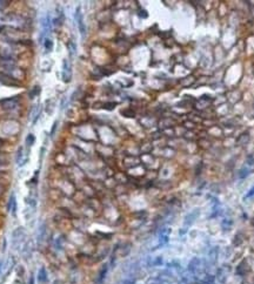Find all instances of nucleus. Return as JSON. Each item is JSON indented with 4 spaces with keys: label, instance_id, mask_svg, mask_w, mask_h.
Segmentation results:
<instances>
[{
    "label": "nucleus",
    "instance_id": "obj_1",
    "mask_svg": "<svg viewBox=\"0 0 254 284\" xmlns=\"http://www.w3.org/2000/svg\"><path fill=\"white\" fill-rule=\"evenodd\" d=\"M18 101L19 99H16V96L14 98H10V99H4V100L0 101V105L1 107L5 109V111H11V109H14L18 105Z\"/></svg>",
    "mask_w": 254,
    "mask_h": 284
},
{
    "label": "nucleus",
    "instance_id": "obj_2",
    "mask_svg": "<svg viewBox=\"0 0 254 284\" xmlns=\"http://www.w3.org/2000/svg\"><path fill=\"white\" fill-rule=\"evenodd\" d=\"M25 236V232L22 228H16L14 231L12 232V241H13V245H18L21 242L22 237Z\"/></svg>",
    "mask_w": 254,
    "mask_h": 284
},
{
    "label": "nucleus",
    "instance_id": "obj_3",
    "mask_svg": "<svg viewBox=\"0 0 254 284\" xmlns=\"http://www.w3.org/2000/svg\"><path fill=\"white\" fill-rule=\"evenodd\" d=\"M75 19H77V22H78V26H79V31L81 33V35L85 37V34H86V27H85L82 16L80 13V7H78L77 11H75Z\"/></svg>",
    "mask_w": 254,
    "mask_h": 284
},
{
    "label": "nucleus",
    "instance_id": "obj_4",
    "mask_svg": "<svg viewBox=\"0 0 254 284\" xmlns=\"http://www.w3.org/2000/svg\"><path fill=\"white\" fill-rule=\"evenodd\" d=\"M0 82L4 85H7V86H16V85H19L16 82V79H14L13 76L5 73H0Z\"/></svg>",
    "mask_w": 254,
    "mask_h": 284
},
{
    "label": "nucleus",
    "instance_id": "obj_5",
    "mask_svg": "<svg viewBox=\"0 0 254 284\" xmlns=\"http://www.w3.org/2000/svg\"><path fill=\"white\" fill-rule=\"evenodd\" d=\"M63 80L65 82H69L71 81V67L67 60H64L63 62Z\"/></svg>",
    "mask_w": 254,
    "mask_h": 284
},
{
    "label": "nucleus",
    "instance_id": "obj_6",
    "mask_svg": "<svg viewBox=\"0 0 254 284\" xmlns=\"http://www.w3.org/2000/svg\"><path fill=\"white\" fill-rule=\"evenodd\" d=\"M37 279H38V282H39L40 284L47 283L48 275H47V270H46V268H45V267H41V268L39 269V271H38V275H37Z\"/></svg>",
    "mask_w": 254,
    "mask_h": 284
},
{
    "label": "nucleus",
    "instance_id": "obj_7",
    "mask_svg": "<svg viewBox=\"0 0 254 284\" xmlns=\"http://www.w3.org/2000/svg\"><path fill=\"white\" fill-rule=\"evenodd\" d=\"M107 270H108L107 265H104L102 269L100 270V273H99V276H98V281H96L98 284H101L104 282V279H105V277H106V274H107Z\"/></svg>",
    "mask_w": 254,
    "mask_h": 284
},
{
    "label": "nucleus",
    "instance_id": "obj_8",
    "mask_svg": "<svg viewBox=\"0 0 254 284\" xmlns=\"http://www.w3.org/2000/svg\"><path fill=\"white\" fill-rule=\"evenodd\" d=\"M45 234H46V226L42 224L39 228V231H38V243H40L45 238Z\"/></svg>",
    "mask_w": 254,
    "mask_h": 284
},
{
    "label": "nucleus",
    "instance_id": "obj_9",
    "mask_svg": "<svg viewBox=\"0 0 254 284\" xmlns=\"http://www.w3.org/2000/svg\"><path fill=\"white\" fill-rule=\"evenodd\" d=\"M22 147H19L18 152H16V161L19 166H22V158H24V154H22Z\"/></svg>",
    "mask_w": 254,
    "mask_h": 284
},
{
    "label": "nucleus",
    "instance_id": "obj_10",
    "mask_svg": "<svg viewBox=\"0 0 254 284\" xmlns=\"http://www.w3.org/2000/svg\"><path fill=\"white\" fill-rule=\"evenodd\" d=\"M40 94V87L37 86V87H33V89L30 92V99H34L35 96Z\"/></svg>",
    "mask_w": 254,
    "mask_h": 284
},
{
    "label": "nucleus",
    "instance_id": "obj_11",
    "mask_svg": "<svg viewBox=\"0 0 254 284\" xmlns=\"http://www.w3.org/2000/svg\"><path fill=\"white\" fill-rule=\"evenodd\" d=\"M34 141H35V137H34V135L30 134V135H27L26 136V144L28 146V147H31L32 144L34 143Z\"/></svg>",
    "mask_w": 254,
    "mask_h": 284
},
{
    "label": "nucleus",
    "instance_id": "obj_12",
    "mask_svg": "<svg viewBox=\"0 0 254 284\" xmlns=\"http://www.w3.org/2000/svg\"><path fill=\"white\" fill-rule=\"evenodd\" d=\"M54 244H55V247H57V249H63V245H64V242H63V237H58V238H55V241H54Z\"/></svg>",
    "mask_w": 254,
    "mask_h": 284
},
{
    "label": "nucleus",
    "instance_id": "obj_13",
    "mask_svg": "<svg viewBox=\"0 0 254 284\" xmlns=\"http://www.w3.org/2000/svg\"><path fill=\"white\" fill-rule=\"evenodd\" d=\"M68 49H69V54H71V55L75 54V49H77V47H75V44H74L73 41L68 42Z\"/></svg>",
    "mask_w": 254,
    "mask_h": 284
},
{
    "label": "nucleus",
    "instance_id": "obj_14",
    "mask_svg": "<svg viewBox=\"0 0 254 284\" xmlns=\"http://www.w3.org/2000/svg\"><path fill=\"white\" fill-rule=\"evenodd\" d=\"M44 46H45V48L47 49V52H49V51L52 49V41H51L49 39H45V42H44Z\"/></svg>",
    "mask_w": 254,
    "mask_h": 284
},
{
    "label": "nucleus",
    "instance_id": "obj_15",
    "mask_svg": "<svg viewBox=\"0 0 254 284\" xmlns=\"http://www.w3.org/2000/svg\"><path fill=\"white\" fill-rule=\"evenodd\" d=\"M102 106H104V108H105V109H108V111H111V109H113V108L115 107L116 103H115V102H111V103L108 102V103H104Z\"/></svg>",
    "mask_w": 254,
    "mask_h": 284
},
{
    "label": "nucleus",
    "instance_id": "obj_16",
    "mask_svg": "<svg viewBox=\"0 0 254 284\" xmlns=\"http://www.w3.org/2000/svg\"><path fill=\"white\" fill-rule=\"evenodd\" d=\"M248 175V169H241V172H240V174H239V176L240 177H245V176H247Z\"/></svg>",
    "mask_w": 254,
    "mask_h": 284
},
{
    "label": "nucleus",
    "instance_id": "obj_17",
    "mask_svg": "<svg viewBox=\"0 0 254 284\" xmlns=\"http://www.w3.org/2000/svg\"><path fill=\"white\" fill-rule=\"evenodd\" d=\"M122 114H124V115H127L128 117H132V116H134V112H132V111H124V112H122Z\"/></svg>",
    "mask_w": 254,
    "mask_h": 284
},
{
    "label": "nucleus",
    "instance_id": "obj_18",
    "mask_svg": "<svg viewBox=\"0 0 254 284\" xmlns=\"http://www.w3.org/2000/svg\"><path fill=\"white\" fill-rule=\"evenodd\" d=\"M122 284H135V281L132 278H128V279H125V281L122 282Z\"/></svg>",
    "mask_w": 254,
    "mask_h": 284
},
{
    "label": "nucleus",
    "instance_id": "obj_19",
    "mask_svg": "<svg viewBox=\"0 0 254 284\" xmlns=\"http://www.w3.org/2000/svg\"><path fill=\"white\" fill-rule=\"evenodd\" d=\"M55 129H57V122H54L53 123V127H52V131H51V135H54V132H55Z\"/></svg>",
    "mask_w": 254,
    "mask_h": 284
},
{
    "label": "nucleus",
    "instance_id": "obj_20",
    "mask_svg": "<svg viewBox=\"0 0 254 284\" xmlns=\"http://www.w3.org/2000/svg\"><path fill=\"white\" fill-rule=\"evenodd\" d=\"M254 195V188H252V189L249 190V193L247 195H246V197H251V196H253Z\"/></svg>",
    "mask_w": 254,
    "mask_h": 284
},
{
    "label": "nucleus",
    "instance_id": "obj_21",
    "mask_svg": "<svg viewBox=\"0 0 254 284\" xmlns=\"http://www.w3.org/2000/svg\"><path fill=\"white\" fill-rule=\"evenodd\" d=\"M4 190H5V188H4V186H2V184H0V196H1V195L4 194Z\"/></svg>",
    "mask_w": 254,
    "mask_h": 284
},
{
    "label": "nucleus",
    "instance_id": "obj_22",
    "mask_svg": "<svg viewBox=\"0 0 254 284\" xmlns=\"http://www.w3.org/2000/svg\"><path fill=\"white\" fill-rule=\"evenodd\" d=\"M18 271H19V277H22V271H24V270H22V268H21V267H19Z\"/></svg>",
    "mask_w": 254,
    "mask_h": 284
},
{
    "label": "nucleus",
    "instance_id": "obj_23",
    "mask_svg": "<svg viewBox=\"0 0 254 284\" xmlns=\"http://www.w3.org/2000/svg\"><path fill=\"white\" fill-rule=\"evenodd\" d=\"M30 284H33V277H31V279H30Z\"/></svg>",
    "mask_w": 254,
    "mask_h": 284
}]
</instances>
